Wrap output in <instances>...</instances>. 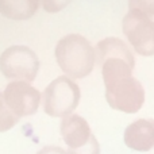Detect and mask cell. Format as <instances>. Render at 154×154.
Masks as SVG:
<instances>
[{
  "mask_svg": "<svg viewBox=\"0 0 154 154\" xmlns=\"http://www.w3.org/2000/svg\"><path fill=\"white\" fill-rule=\"evenodd\" d=\"M95 50L108 104L127 114L139 111L145 103V88L133 75L135 58L131 49L120 38L107 37L99 41Z\"/></svg>",
  "mask_w": 154,
  "mask_h": 154,
  "instance_id": "obj_1",
  "label": "cell"
},
{
  "mask_svg": "<svg viewBox=\"0 0 154 154\" xmlns=\"http://www.w3.org/2000/svg\"><path fill=\"white\" fill-rule=\"evenodd\" d=\"M56 60L66 76L82 79L92 72L96 62V50L81 34H66L58 39L54 49Z\"/></svg>",
  "mask_w": 154,
  "mask_h": 154,
  "instance_id": "obj_2",
  "label": "cell"
},
{
  "mask_svg": "<svg viewBox=\"0 0 154 154\" xmlns=\"http://www.w3.org/2000/svg\"><path fill=\"white\" fill-rule=\"evenodd\" d=\"M81 96V91L72 77L57 76L48 84L42 93V106L48 115L65 118L73 114Z\"/></svg>",
  "mask_w": 154,
  "mask_h": 154,
  "instance_id": "obj_3",
  "label": "cell"
},
{
  "mask_svg": "<svg viewBox=\"0 0 154 154\" xmlns=\"http://www.w3.org/2000/svg\"><path fill=\"white\" fill-rule=\"evenodd\" d=\"M39 69V58L31 48L11 45L0 54V70L7 79L32 81Z\"/></svg>",
  "mask_w": 154,
  "mask_h": 154,
  "instance_id": "obj_4",
  "label": "cell"
},
{
  "mask_svg": "<svg viewBox=\"0 0 154 154\" xmlns=\"http://www.w3.org/2000/svg\"><path fill=\"white\" fill-rule=\"evenodd\" d=\"M123 32L137 53L154 54V20L137 10H128L122 20Z\"/></svg>",
  "mask_w": 154,
  "mask_h": 154,
  "instance_id": "obj_5",
  "label": "cell"
},
{
  "mask_svg": "<svg viewBox=\"0 0 154 154\" xmlns=\"http://www.w3.org/2000/svg\"><path fill=\"white\" fill-rule=\"evenodd\" d=\"M2 97L16 116H27L34 114L42 100V93L29 81L14 80L5 85Z\"/></svg>",
  "mask_w": 154,
  "mask_h": 154,
  "instance_id": "obj_6",
  "label": "cell"
},
{
  "mask_svg": "<svg viewBox=\"0 0 154 154\" xmlns=\"http://www.w3.org/2000/svg\"><path fill=\"white\" fill-rule=\"evenodd\" d=\"M60 131L64 142L69 149H80L89 142L91 137L93 135L91 131L89 123L79 114H70L62 118Z\"/></svg>",
  "mask_w": 154,
  "mask_h": 154,
  "instance_id": "obj_7",
  "label": "cell"
},
{
  "mask_svg": "<svg viewBox=\"0 0 154 154\" xmlns=\"http://www.w3.org/2000/svg\"><path fill=\"white\" fill-rule=\"evenodd\" d=\"M125 143L135 152L154 149V119H137L125 130Z\"/></svg>",
  "mask_w": 154,
  "mask_h": 154,
  "instance_id": "obj_8",
  "label": "cell"
},
{
  "mask_svg": "<svg viewBox=\"0 0 154 154\" xmlns=\"http://www.w3.org/2000/svg\"><path fill=\"white\" fill-rule=\"evenodd\" d=\"M41 0H0V12L14 20L31 18L38 10Z\"/></svg>",
  "mask_w": 154,
  "mask_h": 154,
  "instance_id": "obj_9",
  "label": "cell"
},
{
  "mask_svg": "<svg viewBox=\"0 0 154 154\" xmlns=\"http://www.w3.org/2000/svg\"><path fill=\"white\" fill-rule=\"evenodd\" d=\"M18 120H19V116H16L11 111V108L7 106L4 99L0 96V133L12 128L18 123Z\"/></svg>",
  "mask_w": 154,
  "mask_h": 154,
  "instance_id": "obj_10",
  "label": "cell"
},
{
  "mask_svg": "<svg viewBox=\"0 0 154 154\" xmlns=\"http://www.w3.org/2000/svg\"><path fill=\"white\" fill-rule=\"evenodd\" d=\"M128 5L130 10L141 11L150 18L154 16V0H128Z\"/></svg>",
  "mask_w": 154,
  "mask_h": 154,
  "instance_id": "obj_11",
  "label": "cell"
},
{
  "mask_svg": "<svg viewBox=\"0 0 154 154\" xmlns=\"http://www.w3.org/2000/svg\"><path fill=\"white\" fill-rule=\"evenodd\" d=\"M68 153L69 154H100V145H99L96 137L92 135L87 145H84L80 149H75V150L69 149Z\"/></svg>",
  "mask_w": 154,
  "mask_h": 154,
  "instance_id": "obj_12",
  "label": "cell"
},
{
  "mask_svg": "<svg viewBox=\"0 0 154 154\" xmlns=\"http://www.w3.org/2000/svg\"><path fill=\"white\" fill-rule=\"evenodd\" d=\"M72 0H41L42 7L48 12H58L65 8Z\"/></svg>",
  "mask_w": 154,
  "mask_h": 154,
  "instance_id": "obj_13",
  "label": "cell"
},
{
  "mask_svg": "<svg viewBox=\"0 0 154 154\" xmlns=\"http://www.w3.org/2000/svg\"><path fill=\"white\" fill-rule=\"evenodd\" d=\"M37 154H69V153L60 146H45L41 150H38Z\"/></svg>",
  "mask_w": 154,
  "mask_h": 154,
  "instance_id": "obj_14",
  "label": "cell"
}]
</instances>
